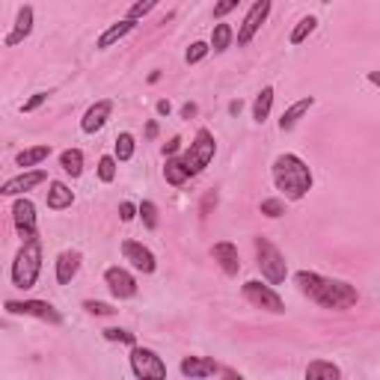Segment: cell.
I'll list each match as a JSON object with an SVG mask.
<instances>
[{"instance_id": "obj_36", "label": "cell", "mask_w": 380, "mask_h": 380, "mask_svg": "<svg viewBox=\"0 0 380 380\" xmlns=\"http://www.w3.org/2000/svg\"><path fill=\"white\" fill-rule=\"evenodd\" d=\"M45 102H48V93H33L24 104H21V113H33V110H39Z\"/></svg>"}, {"instance_id": "obj_21", "label": "cell", "mask_w": 380, "mask_h": 380, "mask_svg": "<svg viewBox=\"0 0 380 380\" xmlns=\"http://www.w3.org/2000/svg\"><path fill=\"white\" fill-rule=\"evenodd\" d=\"M72 203H74L72 187H65L63 182H51V187H48V208L51 211H63V208H69Z\"/></svg>"}, {"instance_id": "obj_28", "label": "cell", "mask_w": 380, "mask_h": 380, "mask_svg": "<svg viewBox=\"0 0 380 380\" xmlns=\"http://www.w3.org/2000/svg\"><path fill=\"white\" fill-rule=\"evenodd\" d=\"M315 27H318V21L312 18V15H306V18H300L297 21V27L292 30V45H303L312 33H315Z\"/></svg>"}, {"instance_id": "obj_24", "label": "cell", "mask_w": 380, "mask_h": 380, "mask_svg": "<svg viewBox=\"0 0 380 380\" xmlns=\"http://www.w3.org/2000/svg\"><path fill=\"white\" fill-rule=\"evenodd\" d=\"M60 166L65 173H69L72 178H77L84 173V152L81 149H65L63 155H60Z\"/></svg>"}, {"instance_id": "obj_22", "label": "cell", "mask_w": 380, "mask_h": 380, "mask_svg": "<svg viewBox=\"0 0 380 380\" xmlns=\"http://www.w3.org/2000/svg\"><path fill=\"white\" fill-rule=\"evenodd\" d=\"M164 178H166V184H173V187H182L190 173H187V166L182 158H166V166H164Z\"/></svg>"}, {"instance_id": "obj_31", "label": "cell", "mask_w": 380, "mask_h": 380, "mask_svg": "<svg viewBox=\"0 0 380 380\" xmlns=\"http://www.w3.org/2000/svg\"><path fill=\"white\" fill-rule=\"evenodd\" d=\"M98 178H102V182H113L116 178V155H104V158L98 161Z\"/></svg>"}, {"instance_id": "obj_16", "label": "cell", "mask_w": 380, "mask_h": 380, "mask_svg": "<svg viewBox=\"0 0 380 380\" xmlns=\"http://www.w3.org/2000/svg\"><path fill=\"white\" fill-rule=\"evenodd\" d=\"M182 374L184 377H211V374H220V365L214 360H208V356H184Z\"/></svg>"}, {"instance_id": "obj_39", "label": "cell", "mask_w": 380, "mask_h": 380, "mask_svg": "<svg viewBox=\"0 0 380 380\" xmlns=\"http://www.w3.org/2000/svg\"><path fill=\"white\" fill-rule=\"evenodd\" d=\"M137 214H140L137 205H131V203H122V205H119V217H122V223H131Z\"/></svg>"}, {"instance_id": "obj_6", "label": "cell", "mask_w": 380, "mask_h": 380, "mask_svg": "<svg viewBox=\"0 0 380 380\" xmlns=\"http://www.w3.org/2000/svg\"><path fill=\"white\" fill-rule=\"evenodd\" d=\"M131 372L140 380H161V377H166V363L149 348H134L131 351Z\"/></svg>"}, {"instance_id": "obj_7", "label": "cell", "mask_w": 380, "mask_h": 380, "mask_svg": "<svg viewBox=\"0 0 380 380\" xmlns=\"http://www.w3.org/2000/svg\"><path fill=\"white\" fill-rule=\"evenodd\" d=\"M6 312L9 315H30L48 324H63V315L48 300H6Z\"/></svg>"}, {"instance_id": "obj_13", "label": "cell", "mask_w": 380, "mask_h": 380, "mask_svg": "<svg viewBox=\"0 0 380 380\" xmlns=\"http://www.w3.org/2000/svg\"><path fill=\"white\" fill-rule=\"evenodd\" d=\"M122 255H125V262H131V267H137V271H143V274H152L155 267V255H152V250L149 247H143L140 241H125L122 244Z\"/></svg>"}, {"instance_id": "obj_5", "label": "cell", "mask_w": 380, "mask_h": 380, "mask_svg": "<svg viewBox=\"0 0 380 380\" xmlns=\"http://www.w3.org/2000/svg\"><path fill=\"white\" fill-rule=\"evenodd\" d=\"M255 253H259V267H262V276L267 279V283L271 285L285 283L288 264L283 259V253H279L267 238H255Z\"/></svg>"}, {"instance_id": "obj_41", "label": "cell", "mask_w": 380, "mask_h": 380, "mask_svg": "<svg viewBox=\"0 0 380 380\" xmlns=\"http://www.w3.org/2000/svg\"><path fill=\"white\" fill-rule=\"evenodd\" d=\"M182 116H184V119H190V116H196V104H193V102H187V104L182 107Z\"/></svg>"}, {"instance_id": "obj_32", "label": "cell", "mask_w": 380, "mask_h": 380, "mask_svg": "<svg viewBox=\"0 0 380 380\" xmlns=\"http://www.w3.org/2000/svg\"><path fill=\"white\" fill-rule=\"evenodd\" d=\"M262 214L271 217V220L283 217L285 214V203H283V199H262Z\"/></svg>"}, {"instance_id": "obj_30", "label": "cell", "mask_w": 380, "mask_h": 380, "mask_svg": "<svg viewBox=\"0 0 380 380\" xmlns=\"http://www.w3.org/2000/svg\"><path fill=\"white\" fill-rule=\"evenodd\" d=\"M208 51H211V45H205V42H193L187 48V54H184V60H187V65H196V63H203L205 57H208Z\"/></svg>"}, {"instance_id": "obj_18", "label": "cell", "mask_w": 380, "mask_h": 380, "mask_svg": "<svg viewBox=\"0 0 380 380\" xmlns=\"http://www.w3.org/2000/svg\"><path fill=\"white\" fill-rule=\"evenodd\" d=\"M33 33V6H21L18 9V21H15V30L6 36V45L9 48H15V45H21L27 36Z\"/></svg>"}, {"instance_id": "obj_38", "label": "cell", "mask_w": 380, "mask_h": 380, "mask_svg": "<svg viewBox=\"0 0 380 380\" xmlns=\"http://www.w3.org/2000/svg\"><path fill=\"white\" fill-rule=\"evenodd\" d=\"M241 3V0H217V3H214V15L217 18H223V15H229L232 13V9L235 6H238Z\"/></svg>"}, {"instance_id": "obj_3", "label": "cell", "mask_w": 380, "mask_h": 380, "mask_svg": "<svg viewBox=\"0 0 380 380\" xmlns=\"http://www.w3.org/2000/svg\"><path fill=\"white\" fill-rule=\"evenodd\" d=\"M39 271H42V244L36 235H33V238L24 241V247L18 250L15 262H13V283L27 292V288L36 285Z\"/></svg>"}, {"instance_id": "obj_45", "label": "cell", "mask_w": 380, "mask_h": 380, "mask_svg": "<svg viewBox=\"0 0 380 380\" xmlns=\"http://www.w3.org/2000/svg\"><path fill=\"white\" fill-rule=\"evenodd\" d=\"M368 81H372L374 86H380V72H368Z\"/></svg>"}, {"instance_id": "obj_43", "label": "cell", "mask_w": 380, "mask_h": 380, "mask_svg": "<svg viewBox=\"0 0 380 380\" xmlns=\"http://www.w3.org/2000/svg\"><path fill=\"white\" fill-rule=\"evenodd\" d=\"M146 137H149V140L158 137V122H149V125H146Z\"/></svg>"}, {"instance_id": "obj_11", "label": "cell", "mask_w": 380, "mask_h": 380, "mask_svg": "<svg viewBox=\"0 0 380 380\" xmlns=\"http://www.w3.org/2000/svg\"><path fill=\"white\" fill-rule=\"evenodd\" d=\"M42 182H48V173H45V170H30V173H21L15 178H9V182L0 187V193H3V196H21V193H27V190L39 187Z\"/></svg>"}, {"instance_id": "obj_12", "label": "cell", "mask_w": 380, "mask_h": 380, "mask_svg": "<svg viewBox=\"0 0 380 380\" xmlns=\"http://www.w3.org/2000/svg\"><path fill=\"white\" fill-rule=\"evenodd\" d=\"M13 220H15V229L24 241L36 235V205H33L30 199H18L13 205Z\"/></svg>"}, {"instance_id": "obj_15", "label": "cell", "mask_w": 380, "mask_h": 380, "mask_svg": "<svg viewBox=\"0 0 380 380\" xmlns=\"http://www.w3.org/2000/svg\"><path fill=\"white\" fill-rule=\"evenodd\" d=\"M211 255H214V262H220L223 274L238 276V271H241V259H238V247H235V244L220 241V244H214V250H211Z\"/></svg>"}, {"instance_id": "obj_23", "label": "cell", "mask_w": 380, "mask_h": 380, "mask_svg": "<svg viewBox=\"0 0 380 380\" xmlns=\"http://www.w3.org/2000/svg\"><path fill=\"white\" fill-rule=\"evenodd\" d=\"M271 107H274V86H264L262 93L255 95V104H253V119L262 125V122H264L267 116H271Z\"/></svg>"}, {"instance_id": "obj_4", "label": "cell", "mask_w": 380, "mask_h": 380, "mask_svg": "<svg viewBox=\"0 0 380 380\" xmlns=\"http://www.w3.org/2000/svg\"><path fill=\"white\" fill-rule=\"evenodd\" d=\"M214 152H217V143H214V134H211L208 128H199L193 143H190V149L184 152V166L190 175H199L205 170V166L214 161Z\"/></svg>"}, {"instance_id": "obj_34", "label": "cell", "mask_w": 380, "mask_h": 380, "mask_svg": "<svg viewBox=\"0 0 380 380\" xmlns=\"http://www.w3.org/2000/svg\"><path fill=\"white\" fill-rule=\"evenodd\" d=\"M140 217L146 223V229H158V208H155V203H140Z\"/></svg>"}, {"instance_id": "obj_40", "label": "cell", "mask_w": 380, "mask_h": 380, "mask_svg": "<svg viewBox=\"0 0 380 380\" xmlns=\"http://www.w3.org/2000/svg\"><path fill=\"white\" fill-rule=\"evenodd\" d=\"M178 146H182V140H170V143H166V146H164V155H175V152H178Z\"/></svg>"}, {"instance_id": "obj_29", "label": "cell", "mask_w": 380, "mask_h": 380, "mask_svg": "<svg viewBox=\"0 0 380 380\" xmlns=\"http://www.w3.org/2000/svg\"><path fill=\"white\" fill-rule=\"evenodd\" d=\"M134 146H137V143H134V137H131L128 131H125V134H119L116 143H113L116 161H131V158H134Z\"/></svg>"}, {"instance_id": "obj_25", "label": "cell", "mask_w": 380, "mask_h": 380, "mask_svg": "<svg viewBox=\"0 0 380 380\" xmlns=\"http://www.w3.org/2000/svg\"><path fill=\"white\" fill-rule=\"evenodd\" d=\"M306 377H312V380H318V377H324V380H336V377H342V372H339V365L324 363V360H315V363L306 365Z\"/></svg>"}, {"instance_id": "obj_33", "label": "cell", "mask_w": 380, "mask_h": 380, "mask_svg": "<svg viewBox=\"0 0 380 380\" xmlns=\"http://www.w3.org/2000/svg\"><path fill=\"white\" fill-rule=\"evenodd\" d=\"M158 3H161V0H137V3H134V6L128 9V18L137 21V18H143V15H149Z\"/></svg>"}, {"instance_id": "obj_19", "label": "cell", "mask_w": 380, "mask_h": 380, "mask_svg": "<svg viewBox=\"0 0 380 380\" xmlns=\"http://www.w3.org/2000/svg\"><path fill=\"white\" fill-rule=\"evenodd\" d=\"M134 27H137V21H134V18H122V21H116L113 27H107V30L102 33V39H98V48H113V45H116L119 39H125Z\"/></svg>"}, {"instance_id": "obj_8", "label": "cell", "mask_w": 380, "mask_h": 380, "mask_svg": "<svg viewBox=\"0 0 380 380\" xmlns=\"http://www.w3.org/2000/svg\"><path fill=\"white\" fill-rule=\"evenodd\" d=\"M244 297H247L253 306L267 309V312H274V315H279V312H285L283 297H279L271 285H262L259 279H250V283H244Z\"/></svg>"}, {"instance_id": "obj_37", "label": "cell", "mask_w": 380, "mask_h": 380, "mask_svg": "<svg viewBox=\"0 0 380 380\" xmlns=\"http://www.w3.org/2000/svg\"><path fill=\"white\" fill-rule=\"evenodd\" d=\"M84 309H86V312H93V315H113V312H116L110 303H102V300H86Z\"/></svg>"}, {"instance_id": "obj_20", "label": "cell", "mask_w": 380, "mask_h": 380, "mask_svg": "<svg viewBox=\"0 0 380 380\" xmlns=\"http://www.w3.org/2000/svg\"><path fill=\"white\" fill-rule=\"evenodd\" d=\"M312 104H315V98H312V95H306V98H300V102H294V104L283 113V119H279V128H283V131H292L297 122H300V116L309 113Z\"/></svg>"}, {"instance_id": "obj_17", "label": "cell", "mask_w": 380, "mask_h": 380, "mask_svg": "<svg viewBox=\"0 0 380 380\" xmlns=\"http://www.w3.org/2000/svg\"><path fill=\"white\" fill-rule=\"evenodd\" d=\"M81 271V253L77 250H65L57 255V283L60 285H69L72 279Z\"/></svg>"}, {"instance_id": "obj_1", "label": "cell", "mask_w": 380, "mask_h": 380, "mask_svg": "<svg viewBox=\"0 0 380 380\" xmlns=\"http://www.w3.org/2000/svg\"><path fill=\"white\" fill-rule=\"evenodd\" d=\"M294 279H297L300 292L312 297L324 309H351V306H356V300H360L356 288L348 283H339V279H327V276L309 274V271H300Z\"/></svg>"}, {"instance_id": "obj_10", "label": "cell", "mask_w": 380, "mask_h": 380, "mask_svg": "<svg viewBox=\"0 0 380 380\" xmlns=\"http://www.w3.org/2000/svg\"><path fill=\"white\" fill-rule=\"evenodd\" d=\"M104 283H107L110 294H113L116 300H128V297L137 294V279H134L125 267H107Z\"/></svg>"}, {"instance_id": "obj_26", "label": "cell", "mask_w": 380, "mask_h": 380, "mask_svg": "<svg viewBox=\"0 0 380 380\" xmlns=\"http://www.w3.org/2000/svg\"><path fill=\"white\" fill-rule=\"evenodd\" d=\"M51 155V146H33V149H24L15 158V164L18 166H36V164H42L45 158Z\"/></svg>"}, {"instance_id": "obj_2", "label": "cell", "mask_w": 380, "mask_h": 380, "mask_svg": "<svg viewBox=\"0 0 380 380\" xmlns=\"http://www.w3.org/2000/svg\"><path fill=\"white\" fill-rule=\"evenodd\" d=\"M274 184L285 199H294V203L297 199H303L309 193V187H312L309 164L303 158H297V155H292V152L279 155V158L274 161Z\"/></svg>"}, {"instance_id": "obj_27", "label": "cell", "mask_w": 380, "mask_h": 380, "mask_svg": "<svg viewBox=\"0 0 380 380\" xmlns=\"http://www.w3.org/2000/svg\"><path fill=\"white\" fill-rule=\"evenodd\" d=\"M235 39V30L229 24H214V33H211V48L214 51H226Z\"/></svg>"}, {"instance_id": "obj_44", "label": "cell", "mask_w": 380, "mask_h": 380, "mask_svg": "<svg viewBox=\"0 0 380 380\" xmlns=\"http://www.w3.org/2000/svg\"><path fill=\"white\" fill-rule=\"evenodd\" d=\"M241 110H244V104H241V98H238V102H232V104H229V113H232V116H238V113H241Z\"/></svg>"}, {"instance_id": "obj_14", "label": "cell", "mask_w": 380, "mask_h": 380, "mask_svg": "<svg viewBox=\"0 0 380 380\" xmlns=\"http://www.w3.org/2000/svg\"><path fill=\"white\" fill-rule=\"evenodd\" d=\"M110 113H113V102H107V98H104V102H95V104L84 113V119H81V131H84V134L102 131V128L107 125Z\"/></svg>"}, {"instance_id": "obj_9", "label": "cell", "mask_w": 380, "mask_h": 380, "mask_svg": "<svg viewBox=\"0 0 380 380\" xmlns=\"http://www.w3.org/2000/svg\"><path fill=\"white\" fill-rule=\"evenodd\" d=\"M267 15H271V0H255V6L247 13V18H244V24H241V30H238V45H241V48L253 42V36L262 30V24L267 21Z\"/></svg>"}, {"instance_id": "obj_35", "label": "cell", "mask_w": 380, "mask_h": 380, "mask_svg": "<svg viewBox=\"0 0 380 380\" xmlns=\"http://www.w3.org/2000/svg\"><path fill=\"white\" fill-rule=\"evenodd\" d=\"M104 339H107V342H125V345H134V342H137V336H134V333L119 330V327L104 330Z\"/></svg>"}, {"instance_id": "obj_42", "label": "cell", "mask_w": 380, "mask_h": 380, "mask_svg": "<svg viewBox=\"0 0 380 380\" xmlns=\"http://www.w3.org/2000/svg\"><path fill=\"white\" fill-rule=\"evenodd\" d=\"M170 110H173V104L166 102V98H164V102H158V113L161 116H170Z\"/></svg>"}]
</instances>
